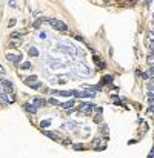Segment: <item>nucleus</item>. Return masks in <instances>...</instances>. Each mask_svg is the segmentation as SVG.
I'll list each match as a JSON object with an SVG mask.
<instances>
[{
    "label": "nucleus",
    "instance_id": "obj_1",
    "mask_svg": "<svg viewBox=\"0 0 154 158\" xmlns=\"http://www.w3.org/2000/svg\"><path fill=\"white\" fill-rule=\"evenodd\" d=\"M49 22V25L55 29H59V31H68V25L62 22V20H59V18H51V20H48Z\"/></svg>",
    "mask_w": 154,
    "mask_h": 158
},
{
    "label": "nucleus",
    "instance_id": "obj_2",
    "mask_svg": "<svg viewBox=\"0 0 154 158\" xmlns=\"http://www.w3.org/2000/svg\"><path fill=\"white\" fill-rule=\"evenodd\" d=\"M29 103L34 106V107H42V106L46 105V100L45 98H42V97H32Z\"/></svg>",
    "mask_w": 154,
    "mask_h": 158
},
{
    "label": "nucleus",
    "instance_id": "obj_3",
    "mask_svg": "<svg viewBox=\"0 0 154 158\" xmlns=\"http://www.w3.org/2000/svg\"><path fill=\"white\" fill-rule=\"evenodd\" d=\"M94 109V105L92 103H82L80 107H79V112H83V114H91Z\"/></svg>",
    "mask_w": 154,
    "mask_h": 158
},
{
    "label": "nucleus",
    "instance_id": "obj_4",
    "mask_svg": "<svg viewBox=\"0 0 154 158\" xmlns=\"http://www.w3.org/2000/svg\"><path fill=\"white\" fill-rule=\"evenodd\" d=\"M6 60L9 62H22V54H6Z\"/></svg>",
    "mask_w": 154,
    "mask_h": 158
},
{
    "label": "nucleus",
    "instance_id": "obj_5",
    "mask_svg": "<svg viewBox=\"0 0 154 158\" xmlns=\"http://www.w3.org/2000/svg\"><path fill=\"white\" fill-rule=\"evenodd\" d=\"M76 71H77L79 74H82V75H90V74H91L90 68H86L85 65H79V66L76 68Z\"/></svg>",
    "mask_w": 154,
    "mask_h": 158
},
{
    "label": "nucleus",
    "instance_id": "obj_6",
    "mask_svg": "<svg viewBox=\"0 0 154 158\" xmlns=\"http://www.w3.org/2000/svg\"><path fill=\"white\" fill-rule=\"evenodd\" d=\"M37 80H39V77H37V75H31V77H25V83L29 86V85H34V83H37Z\"/></svg>",
    "mask_w": 154,
    "mask_h": 158
},
{
    "label": "nucleus",
    "instance_id": "obj_7",
    "mask_svg": "<svg viewBox=\"0 0 154 158\" xmlns=\"http://www.w3.org/2000/svg\"><path fill=\"white\" fill-rule=\"evenodd\" d=\"M55 95H62V97H71L73 91H55Z\"/></svg>",
    "mask_w": 154,
    "mask_h": 158
},
{
    "label": "nucleus",
    "instance_id": "obj_8",
    "mask_svg": "<svg viewBox=\"0 0 154 158\" xmlns=\"http://www.w3.org/2000/svg\"><path fill=\"white\" fill-rule=\"evenodd\" d=\"M25 109H26L29 114H36V112H37V107H34L31 103H26V105H25Z\"/></svg>",
    "mask_w": 154,
    "mask_h": 158
},
{
    "label": "nucleus",
    "instance_id": "obj_9",
    "mask_svg": "<svg viewBox=\"0 0 154 158\" xmlns=\"http://www.w3.org/2000/svg\"><path fill=\"white\" fill-rule=\"evenodd\" d=\"M74 105H76V101H74V100H68V101L62 103V107H65V109H71Z\"/></svg>",
    "mask_w": 154,
    "mask_h": 158
},
{
    "label": "nucleus",
    "instance_id": "obj_10",
    "mask_svg": "<svg viewBox=\"0 0 154 158\" xmlns=\"http://www.w3.org/2000/svg\"><path fill=\"white\" fill-rule=\"evenodd\" d=\"M28 54H29L31 57H39V49L32 46V48H29V49H28Z\"/></svg>",
    "mask_w": 154,
    "mask_h": 158
},
{
    "label": "nucleus",
    "instance_id": "obj_11",
    "mask_svg": "<svg viewBox=\"0 0 154 158\" xmlns=\"http://www.w3.org/2000/svg\"><path fill=\"white\" fill-rule=\"evenodd\" d=\"M43 134H45L46 137H49V138H53V140H59V137H57V134H54V132H49V131H43Z\"/></svg>",
    "mask_w": 154,
    "mask_h": 158
},
{
    "label": "nucleus",
    "instance_id": "obj_12",
    "mask_svg": "<svg viewBox=\"0 0 154 158\" xmlns=\"http://www.w3.org/2000/svg\"><path fill=\"white\" fill-rule=\"evenodd\" d=\"M94 62L99 65V68H105V66H106V65H105V62H102L99 57H94Z\"/></svg>",
    "mask_w": 154,
    "mask_h": 158
},
{
    "label": "nucleus",
    "instance_id": "obj_13",
    "mask_svg": "<svg viewBox=\"0 0 154 158\" xmlns=\"http://www.w3.org/2000/svg\"><path fill=\"white\" fill-rule=\"evenodd\" d=\"M102 81L106 83V85H109V83H113V77H111V75H105V77L102 78Z\"/></svg>",
    "mask_w": 154,
    "mask_h": 158
},
{
    "label": "nucleus",
    "instance_id": "obj_14",
    "mask_svg": "<svg viewBox=\"0 0 154 158\" xmlns=\"http://www.w3.org/2000/svg\"><path fill=\"white\" fill-rule=\"evenodd\" d=\"M20 68H22V69H29V68H32V65H31L29 62H23L22 65H20Z\"/></svg>",
    "mask_w": 154,
    "mask_h": 158
},
{
    "label": "nucleus",
    "instance_id": "obj_15",
    "mask_svg": "<svg viewBox=\"0 0 154 158\" xmlns=\"http://www.w3.org/2000/svg\"><path fill=\"white\" fill-rule=\"evenodd\" d=\"M49 124H51V120H45V121H42V123H40V127L43 129V127H48Z\"/></svg>",
    "mask_w": 154,
    "mask_h": 158
},
{
    "label": "nucleus",
    "instance_id": "obj_16",
    "mask_svg": "<svg viewBox=\"0 0 154 158\" xmlns=\"http://www.w3.org/2000/svg\"><path fill=\"white\" fill-rule=\"evenodd\" d=\"M100 132H102V134H108V126H106V124H102V126H100Z\"/></svg>",
    "mask_w": 154,
    "mask_h": 158
},
{
    "label": "nucleus",
    "instance_id": "obj_17",
    "mask_svg": "<svg viewBox=\"0 0 154 158\" xmlns=\"http://www.w3.org/2000/svg\"><path fill=\"white\" fill-rule=\"evenodd\" d=\"M73 126H76V123H73V121H71V123H65L63 124L65 129H73Z\"/></svg>",
    "mask_w": 154,
    "mask_h": 158
},
{
    "label": "nucleus",
    "instance_id": "obj_18",
    "mask_svg": "<svg viewBox=\"0 0 154 158\" xmlns=\"http://www.w3.org/2000/svg\"><path fill=\"white\" fill-rule=\"evenodd\" d=\"M49 105H53V106H55V105H59V101H57V98H49V101H48Z\"/></svg>",
    "mask_w": 154,
    "mask_h": 158
},
{
    "label": "nucleus",
    "instance_id": "obj_19",
    "mask_svg": "<svg viewBox=\"0 0 154 158\" xmlns=\"http://www.w3.org/2000/svg\"><path fill=\"white\" fill-rule=\"evenodd\" d=\"M153 62H154V57H153V54H150V55H148V65L151 66V65H153Z\"/></svg>",
    "mask_w": 154,
    "mask_h": 158
},
{
    "label": "nucleus",
    "instance_id": "obj_20",
    "mask_svg": "<svg viewBox=\"0 0 154 158\" xmlns=\"http://www.w3.org/2000/svg\"><path fill=\"white\" fill-rule=\"evenodd\" d=\"M111 100H113V101H114V105H120V98H119V97H113V98H111Z\"/></svg>",
    "mask_w": 154,
    "mask_h": 158
},
{
    "label": "nucleus",
    "instance_id": "obj_21",
    "mask_svg": "<svg viewBox=\"0 0 154 158\" xmlns=\"http://www.w3.org/2000/svg\"><path fill=\"white\" fill-rule=\"evenodd\" d=\"M29 86H31V89H39L40 86H42V85H40V83L37 81V83H34V85H29Z\"/></svg>",
    "mask_w": 154,
    "mask_h": 158
},
{
    "label": "nucleus",
    "instance_id": "obj_22",
    "mask_svg": "<svg viewBox=\"0 0 154 158\" xmlns=\"http://www.w3.org/2000/svg\"><path fill=\"white\" fill-rule=\"evenodd\" d=\"M42 20H43V17L40 18V20H37V22H34V25H32V28H36V29H37V28L40 26V22H42Z\"/></svg>",
    "mask_w": 154,
    "mask_h": 158
},
{
    "label": "nucleus",
    "instance_id": "obj_23",
    "mask_svg": "<svg viewBox=\"0 0 154 158\" xmlns=\"http://www.w3.org/2000/svg\"><path fill=\"white\" fill-rule=\"evenodd\" d=\"M11 37H12V38H22V34H18V32H12V34H11Z\"/></svg>",
    "mask_w": 154,
    "mask_h": 158
},
{
    "label": "nucleus",
    "instance_id": "obj_24",
    "mask_svg": "<svg viewBox=\"0 0 154 158\" xmlns=\"http://www.w3.org/2000/svg\"><path fill=\"white\" fill-rule=\"evenodd\" d=\"M18 45H20V42H12V43H9L8 46L9 48H14V46H18Z\"/></svg>",
    "mask_w": 154,
    "mask_h": 158
},
{
    "label": "nucleus",
    "instance_id": "obj_25",
    "mask_svg": "<svg viewBox=\"0 0 154 158\" xmlns=\"http://www.w3.org/2000/svg\"><path fill=\"white\" fill-rule=\"evenodd\" d=\"M14 25H16V20H14V18H12V20H9L8 26H9V28H12V26H14Z\"/></svg>",
    "mask_w": 154,
    "mask_h": 158
},
{
    "label": "nucleus",
    "instance_id": "obj_26",
    "mask_svg": "<svg viewBox=\"0 0 154 158\" xmlns=\"http://www.w3.org/2000/svg\"><path fill=\"white\" fill-rule=\"evenodd\" d=\"M74 149H77V150H79V149H83V144H74Z\"/></svg>",
    "mask_w": 154,
    "mask_h": 158
},
{
    "label": "nucleus",
    "instance_id": "obj_27",
    "mask_svg": "<svg viewBox=\"0 0 154 158\" xmlns=\"http://www.w3.org/2000/svg\"><path fill=\"white\" fill-rule=\"evenodd\" d=\"M39 37H40V38H46V37H48V34H46V32H40V34H39Z\"/></svg>",
    "mask_w": 154,
    "mask_h": 158
},
{
    "label": "nucleus",
    "instance_id": "obj_28",
    "mask_svg": "<svg viewBox=\"0 0 154 158\" xmlns=\"http://www.w3.org/2000/svg\"><path fill=\"white\" fill-rule=\"evenodd\" d=\"M9 5H11L12 8H17V2H9Z\"/></svg>",
    "mask_w": 154,
    "mask_h": 158
},
{
    "label": "nucleus",
    "instance_id": "obj_29",
    "mask_svg": "<svg viewBox=\"0 0 154 158\" xmlns=\"http://www.w3.org/2000/svg\"><path fill=\"white\" fill-rule=\"evenodd\" d=\"M0 74H5V68H3L2 65H0Z\"/></svg>",
    "mask_w": 154,
    "mask_h": 158
},
{
    "label": "nucleus",
    "instance_id": "obj_30",
    "mask_svg": "<svg viewBox=\"0 0 154 158\" xmlns=\"http://www.w3.org/2000/svg\"><path fill=\"white\" fill-rule=\"evenodd\" d=\"M148 158H154V157H153V154H150V155H148Z\"/></svg>",
    "mask_w": 154,
    "mask_h": 158
}]
</instances>
